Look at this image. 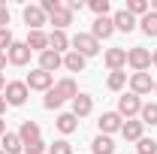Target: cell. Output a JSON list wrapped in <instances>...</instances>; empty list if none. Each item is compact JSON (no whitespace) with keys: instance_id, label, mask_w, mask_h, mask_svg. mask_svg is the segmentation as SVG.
Returning a JSON list of instances; mask_svg holds the SVG:
<instances>
[{"instance_id":"cell-10","label":"cell","mask_w":157,"mask_h":154,"mask_svg":"<svg viewBox=\"0 0 157 154\" xmlns=\"http://www.w3.org/2000/svg\"><path fill=\"white\" fill-rule=\"evenodd\" d=\"M112 33H115V24H112V18H109V15H103V18H94L91 37L97 39V42H100V39H109Z\"/></svg>"},{"instance_id":"cell-7","label":"cell","mask_w":157,"mask_h":154,"mask_svg":"<svg viewBox=\"0 0 157 154\" xmlns=\"http://www.w3.org/2000/svg\"><path fill=\"white\" fill-rule=\"evenodd\" d=\"M24 24L27 30H42V24H48V15L42 12V6H24Z\"/></svg>"},{"instance_id":"cell-16","label":"cell","mask_w":157,"mask_h":154,"mask_svg":"<svg viewBox=\"0 0 157 154\" xmlns=\"http://www.w3.org/2000/svg\"><path fill=\"white\" fill-rule=\"evenodd\" d=\"M142 130H145V124L130 118V121H124V127H121V136H124L127 142H139V139H142Z\"/></svg>"},{"instance_id":"cell-3","label":"cell","mask_w":157,"mask_h":154,"mask_svg":"<svg viewBox=\"0 0 157 154\" xmlns=\"http://www.w3.org/2000/svg\"><path fill=\"white\" fill-rule=\"evenodd\" d=\"M139 112H142V100H139L136 94L118 97V115H121V118H127V121H130V118L139 115Z\"/></svg>"},{"instance_id":"cell-33","label":"cell","mask_w":157,"mask_h":154,"mask_svg":"<svg viewBox=\"0 0 157 154\" xmlns=\"http://www.w3.org/2000/svg\"><path fill=\"white\" fill-rule=\"evenodd\" d=\"M60 103H63V100L55 94V88H48V91H45V100H42V106H45V109H60Z\"/></svg>"},{"instance_id":"cell-27","label":"cell","mask_w":157,"mask_h":154,"mask_svg":"<svg viewBox=\"0 0 157 154\" xmlns=\"http://www.w3.org/2000/svg\"><path fill=\"white\" fill-rule=\"evenodd\" d=\"M106 85H109V91H121V88L127 85V73H124V70H118V73H109Z\"/></svg>"},{"instance_id":"cell-41","label":"cell","mask_w":157,"mask_h":154,"mask_svg":"<svg viewBox=\"0 0 157 154\" xmlns=\"http://www.w3.org/2000/svg\"><path fill=\"white\" fill-rule=\"evenodd\" d=\"M154 94H157V82H154Z\"/></svg>"},{"instance_id":"cell-37","label":"cell","mask_w":157,"mask_h":154,"mask_svg":"<svg viewBox=\"0 0 157 154\" xmlns=\"http://www.w3.org/2000/svg\"><path fill=\"white\" fill-rule=\"evenodd\" d=\"M6 106H9V103H6V97L0 94V115H3V112H6Z\"/></svg>"},{"instance_id":"cell-20","label":"cell","mask_w":157,"mask_h":154,"mask_svg":"<svg viewBox=\"0 0 157 154\" xmlns=\"http://www.w3.org/2000/svg\"><path fill=\"white\" fill-rule=\"evenodd\" d=\"M94 112V100L88 94H78L76 100H73V115L76 118H85V115H91Z\"/></svg>"},{"instance_id":"cell-39","label":"cell","mask_w":157,"mask_h":154,"mask_svg":"<svg viewBox=\"0 0 157 154\" xmlns=\"http://www.w3.org/2000/svg\"><path fill=\"white\" fill-rule=\"evenodd\" d=\"M3 88H6V76L0 73V91H3Z\"/></svg>"},{"instance_id":"cell-4","label":"cell","mask_w":157,"mask_h":154,"mask_svg":"<svg viewBox=\"0 0 157 154\" xmlns=\"http://www.w3.org/2000/svg\"><path fill=\"white\" fill-rule=\"evenodd\" d=\"M52 73H45V70H33V73H27V79H24V85H27V91H48L52 88Z\"/></svg>"},{"instance_id":"cell-14","label":"cell","mask_w":157,"mask_h":154,"mask_svg":"<svg viewBox=\"0 0 157 154\" xmlns=\"http://www.w3.org/2000/svg\"><path fill=\"white\" fill-rule=\"evenodd\" d=\"M112 24H115V30H124V33H130V30L136 27L139 21L133 18V15H130L127 9H118L115 15H112Z\"/></svg>"},{"instance_id":"cell-26","label":"cell","mask_w":157,"mask_h":154,"mask_svg":"<svg viewBox=\"0 0 157 154\" xmlns=\"http://www.w3.org/2000/svg\"><path fill=\"white\" fill-rule=\"evenodd\" d=\"M124 9L136 18V15H148V12H151V3H148V0H127V6H124Z\"/></svg>"},{"instance_id":"cell-35","label":"cell","mask_w":157,"mask_h":154,"mask_svg":"<svg viewBox=\"0 0 157 154\" xmlns=\"http://www.w3.org/2000/svg\"><path fill=\"white\" fill-rule=\"evenodd\" d=\"M6 27H9V9L0 3V30H6Z\"/></svg>"},{"instance_id":"cell-28","label":"cell","mask_w":157,"mask_h":154,"mask_svg":"<svg viewBox=\"0 0 157 154\" xmlns=\"http://www.w3.org/2000/svg\"><path fill=\"white\" fill-rule=\"evenodd\" d=\"M139 118H142V124H151L154 127L157 124V103H145L142 112H139Z\"/></svg>"},{"instance_id":"cell-40","label":"cell","mask_w":157,"mask_h":154,"mask_svg":"<svg viewBox=\"0 0 157 154\" xmlns=\"http://www.w3.org/2000/svg\"><path fill=\"white\" fill-rule=\"evenodd\" d=\"M151 64H154V67H157V48H154V52H151Z\"/></svg>"},{"instance_id":"cell-13","label":"cell","mask_w":157,"mask_h":154,"mask_svg":"<svg viewBox=\"0 0 157 154\" xmlns=\"http://www.w3.org/2000/svg\"><path fill=\"white\" fill-rule=\"evenodd\" d=\"M58 67H63V55H58V52H42L39 55V70H45V73H55Z\"/></svg>"},{"instance_id":"cell-9","label":"cell","mask_w":157,"mask_h":154,"mask_svg":"<svg viewBox=\"0 0 157 154\" xmlns=\"http://www.w3.org/2000/svg\"><path fill=\"white\" fill-rule=\"evenodd\" d=\"M30 55H33V52H30L24 42H12V48L6 52V58H9V64H12V67H24V64L30 60Z\"/></svg>"},{"instance_id":"cell-6","label":"cell","mask_w":157,"mask_h":154,"mask_svg":"<svg viewBox=\"0 0 157 154\" xmlns=\"http://www.w3.org/2000/svg\"><path fill=\"white\" fill-rule=\"evenodd\" d=\"M97 127H100V133L103 136H112V133H121V127H124V118L118 115V112H103L97 121Z\"/></svg>"},{"instance_id":"cell-34","label":"cell","mask_w":157,"mask_h":154,"mask_svg":"<svg viewBox=\"0 0 157 154\" xmlns=\"http://www.w3.org/2000/svg\"><path fill=\"white\" fill-rule=\"evenodd\" d=\"M12 42H15V39H12V30H9V27H6V30H0V52H9V48H12Z\"/></svg>"},{"instance_id":"cell-38","label":"cell","mask_w":157,"mask_h":154,"mask_svg":"<svg viewBox=\"0 0 157 154\" xmlns=\"http://www.w3.org/2000/svg\"><path fill=\"white\" fill-rule=\"evenodd\" d=\"M3 136H6V121L0 118V139H3Z\"/></svg>"},{"instance_id":"cell-18","label":"cell","mask_w":157,"mask_h":154,"mask_svg":"<svg viewBox=\"0 0 157 154\" xmlns=\"http://www.w3.org/2000/svg\"><path fill=\"white\" fill-rule=\"evenodd\" d=\"M48 24H55V30H67V27L73 24V12H70L67 6H60L58 12L48 15Z\"/></svg>"},{"instance_id":"cell-36","label":"cell","mask_w":157,"mask_h":154,"mask_svg":"<svg viewBox=\"0 0 157 154\" xmlns=\"http://www.w3.org/2000/svg\"><path fill=\"white\" fill-rule=\"evenodd\" d=\"M6 64H9V58H6V52H0V73L6 70Z\"/></svg>"},{"instance_id":"cell-22","label":"cell","mask_w":157,"mask_h":154,"mask_svg":"<svg viewBox=\"0 0 157 154\" xmlns=\"http://www.w3.org/2000/svg\"><path fill=\"white\" fill-rule=\"evenodd\" d=\"M91 154H115V142H112V136H103L100 133L94 142H91Z\"/></svg>"},{"instance_id":"cell-1","label":"cell","mask_w":157,"mask_h":154,"mask_svg":"<svg viewBox=\"0 0 157 154\" xmlns=\"http://www.w3.org/2000/svg\"><path fill=\"white\" fill-rule=\"evenodd\" d=\"M70 45H73V52H78L82 58H94L100 52V42L91 37V33H76V37L70 39Z\"/></svg>"},{"instance_id":"cell-17","label":"cell","mask_w":157,"mask_h":154,"mask_svg":"<svg viewBox=\"0 0 157 154\" xmlns=\"http://www.w3.org/2000/svg\"><path fill=\"white\" fill-rule=\"evenodd\" d=\"M52 88H55V94H58L60 100H76L78 97V88H76L73 79H60L58 85H52Z\"/></svg>"},{"instance_id":"cell-15","label":"cell","mask_w":157,"mask_h":154,"mask_svg":"<svg viewBox=\"0 0 157 154\" xmlns=\"http://www.w3.org/2000/svg\"><path fill=\"white\" fill-rule=\"evenodd\" d=\"M48 48L58 52V55H67V52H70V37H67L63 30H52V33H48Z\"/></svg>"},{"instance_id":"cell-21","label":"cell","mask_w":157,"mask_h":154,"mask_svg":"<svg viewBox=\"0 0 157 154\" xmlns=\"http://www.w3.org/2000/svg\"><path fill=\"white\" fill-rule=\"evenodd\" d=\"M0 142H3V151L6 154H21L24 151V142H21L18 133H9V130H6V136H3Z\"/></svg>"},{"instance_id":"cell-5","label":"cell","mask_w":157,"mask_h":154,"mask_svg":"<svg viewBox=\"0 0 157 154\" xmlns=\"http://www.w3.org/2000/svg\"><path fill=\"white\" fill-rule=\"evenodd\" d=\"M27 85L24 82H6V91H3V97H6V103L9 106H24V100H27Z\"/></svg>"},{"instance_id":"cell-42","label":"cell","mask_w":157,"mask_h":154,"mask_svg":"<svg viewBox=\"0 0 157 154\" xmlns=\"http://www.w3.org/2000/svg\"><path fill=\"white\" fill-rule=\"evenodd\" d=\"M0 154H6V151H3V148H0Z\"/></svg>"},{"instance_id":"cell-23","label":"cell","mask_w":157,"mask_h":154,"mask_svg":"<svg viewBox=\"0 0 157 154\" xmlns=\"http://www.w3.org/2000/svg\"><path fill=\"white\" fill-rule=\"evenodd\" d=\"M63 67H67L70 73H82V70H85V58H82L78 52H73V48H70V52L63 55Z\"/></svg>"},{"instance_id":"cell-19","label":"cell","mask_w":157,"mask_h":154,"mask_svg":"<svg viewBox=\"0 0 157 154\" xmlns=\"http://www.w3.org/2000/svg\"><path fill=\"white\" fill-rule=\"evenodd\" d=\"M55 127H58L63 136H70V133H76V130H78V118L73 115V112H63V115H58Z\"/></svg>"},{"instance_id":"cell-24","label":"cell","mask_w":157,"mask_h":154,"mask_svg":"<svg viewBox=\"0 0 157 154\" xmlns=\"http://www.w3.org/2000/svg\"><path fill=\"white\" fill-rule=\"evenodd\" d=\"M18 136H21V142H33V139H39V124H36V121H21Z\"/></svg>"},{"instance_id":"cell-8","label":"cell","mask_w":157,"mask_h":154,"mask_svg":"<svg viewBox=\"0 0 157 154\" xmlns=\"http://www.w3.org/2000/svg\"><path fill=\"white\" fill-rule=\"evenodd\" d=\"M151 91H154V82H151L148 73H133L130 76V94L142 97V94H151Z\"/></svg>"},{"instance_id":"cell-30","label":"cell","mask_w":157,"mask_h":154,"mask_svg":"<svg viewBox=\"0 0 157 154\" xmlns=\"http://www.w3.org/2000/svg\"><path fill=\"white\" fill-rule=\"evenodd\" d=\"M136 154H157V142H154V139H145V136H142V139L136 142Z\"/></svg>"},{"instance_id":"cell-11","label":"cell","mask_w":157,"mask_h":154,"mask_svg":"<svg viewBox=\"0 0 157 154\" xmlns=\"http://www.w3.org/2000/svg\"><path fill=\"white\" fill-rule=\"evenodd\" d=\"M24 45L30 48V52H48V33H42V30H30L27 39H24Z\"/></svg>"},{"instance_id":"cell-25","label":"cell","mask_w":157,"mask_h":154,"mask_svg":"<svg viewBox=\"0 0 157 154\" xmlns=\"http://www.w3.org/2000/svg\"><path fill=\"white\" fill-rule=\"evenodd\" d=\"M139 27H142V33H145V37H157V12L142 15V18H139Z\"/></svg>"},{"instance_id":"cell-31","label":"cell","mask_w":157,"mask_h":154,"mask_svg":"<svg viewBox=\"0 0 157 154\" xmlns=\"http://www.w3.org/2000/svg\"><path fill=\"white\" fill-rule=\"evenodd\" d=\"M48 151V145L42 142V139H33V142H24V154H45Z\"/></svg>"},{"instance_id":"cell-2","label":"cell","mask_w":157,"mask_h":154,"mask_svg":"<svg viewBox=\"0 0 157 154\" xmlns=\"http://www.w3.org/2000/svg\"><path fill=\"white\" fill-rule=\"evenodd\" d=\"M127 64L133 67V73H145V70L151 67V52L142 48V45H133V48L127 52Z\"/></svg>"},{"instance_id":"cell-12","label":"cell","mask_w":157,"mask_h":154,"mask_svg":"<svg viewBox=\"0 0 157 154\" xmlns=\"http://www.w3.org/2000/svg\"><path fill=\"white\" fill-rule=\"evenodd\" d=\"M103 60H106V67H109L112 73H118V70L127 64V48H109V52L103 55Z\"/></svg>"},{"instance_id":"cell-29","label":"cell","mask_w":157,"mask_h":154,"mask_svg":"<svg viewBox=\"0 0 157 154\" xmlns=\"http://www.w3.org/2000/svg\"><path fill=\"white\" fill-rule=\"evenodd\" d=\"M88 9L97 18H103V15H109V0H88Z\"/></svg>"},{"instance_id":"cell-32","label":"cell","mask_w":157,"mask_h":154,"mask_svg":"<svg viewBox=\"0 0 157 154\" xmlns=\"http://www.w3.org/2000/svg\"><path fill=\"white\" fill-rule=\"evenodd\" d=\"M48 154H73V145H70L67 139H58V142L48 145Z\"/></svg>"}]
</instances>
